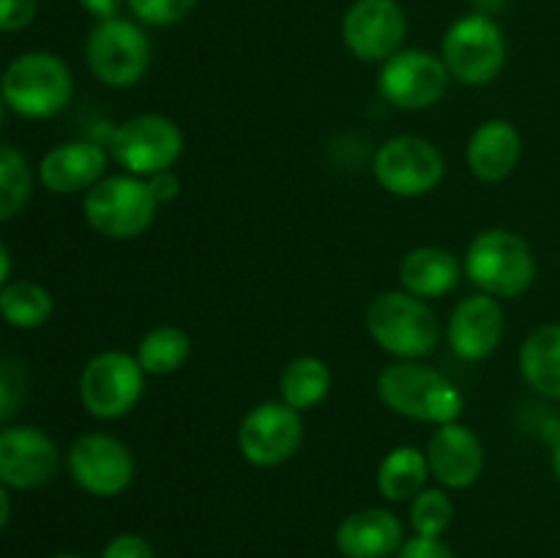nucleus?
Instances as JSON below:
<instances>
[{
	"mask_svg": "<svg viewBox=\"0 0 560 558\" xmlns=\"http://www.w3.org/2000/svg\"><path fill=\"white\" fill-rule=\"evenodd\" d=\"M156 200H153L148 181L137 175H107L91 186L82 202L88 224L98 235L126 241L145 233L156 217Z\"/></svg>",
	"mask_w": 560,
	"mask_h": 558,
	"instance_id": "5",
	"label": "nucleus"
},
{
	"mask_svg": "<svg viewBox=\"0 0 560 558\" xmlns=\"http://www.w3.org/2000/svg\"><path fill=\"white\" fill-rule=\"evenodd\" d=\"M552 468H556V476H558V481H560V441H558V446H556V460H552Z\"/></svg>",
	"mask_w": 560,
	"mask_h": 558,
	"instance_id": "39",
	"label": "nucleus"
},
{
	"mask_svg": "<svg viewBox=\"0 0 560 558\" xmlns=\"http://www.w3.org/2000/svg\"><path fill=\"white\" fill-rule=\"evenodd\" d=\"M443 63L463 85H487L506 63V38L492 16L474 14L452 22L443 36Z\"/></svg>",
	"mask_w": 560,
	"mask_h": 558,
	"instance_id": "6",
	"label": "nucleus"
},
{
	"mask_svg": "<svg viewBox=\"0 0 560 558\" xmlns=\"http://www.w3.org/2000/svg\"><path fill=\"white\" fill-rule=\"evenodd\" d=\"M397 558H457L448 545L441 539H430V536H413V539L402 542Z\"/></svg>",
	"mask_w": 560,
	"mask_h": 558,
	"instance_id": "33",
	"label": "nucleus"
},
{
	"mask_svg": "<svg viewBox=\"0 0 560 558\" xmlns=\"http://www.w3.org/2000/svg\"><path fill=\"white\" fill-rule=\"evenodd\" d=\"M85 58L93 77L107 88H131L145 77L151 63V44L137 22L102 20L91 31Z\"/></svg>",
	"mask_w": 560,
	"mask_h": 558,
	"instance_id": "7",
	"label": "nucleus"
},
{
	"mask_svg": "<svg viewBox=\"0 0 560 558\" xmlns=\"http://www.w3.org/2000/svg\"><path fill=\"white\" fill-rule=\"evenodd\" d=\"M107 170V153L102 146L91 140L63 142L52 148L38 164V178L44 189L52 195H74V191L91 189L104 178Z\"/></svg>",
	"mask_w": 560,
	"mask_h": 558,
	"instance_id": "18",
	"label": "nucleus"
},
{
	"mask_svg": "<svg viewBox=\"0 0 560 558\" xmlns=\"http://www.w3.org/2000/svg\"><path fill=\"white\" fill-rule=\"evenodd\" d=\"M145 370L124 350H104L93 356L80 377V399L96 419L113 421L131 414L142 397Z\"/></svg>",
	"mask_w": 560,
	"mask_h": 558,
	"instance_id": "9",
	"label": "nucleus"
},
{
	"mask_svg": "<svg viewBox=\"0 0 560 558\" xmlns=\"http://www.w3.org/2000/svg\"><path fill=\"white\" fill-rule=\"evenodd\" d=\"M424 454L430 463V474L443 487H454V490H465L479 481L481 470H485V446H481L479 435L459 421L438 427Z\"/></svg>",
	"mask_w": 560,
	"mask_h": 558,
	"instance_id": "16",
	"label": "nucleus"
},
{
	"mask_svg": "<svg viewBox=\"0 0 560 558\" xmlns=\"http://www.w3.org/2000/svg\"><path fill=\"white\" fill-rule=\"evenodd\" d=\"M443 173H446V159L424 137H394L375 153L377 184L397 197L427 195L441 184Z\"/></svg>",
	"mask_w": 560,
	"mask_h": 558,
	"instance_id": "10",
	"label": "nucleus"
},
{
	"mask_svg": "<svg viewBox=\"0 0 560 558\" xmlns=\"http://www.w3.org/2000/svg\"><path fill=\"white\" fill-rule=\"evenodd\" d=\"M408 20L397 0H355L342 16V42L364 63H386L399 53Z\"/></svg>",
	"mask_w": 560,
	"mask_h": 558,
	"instance_id": "14",
	"label": "nucleus"
},
{
	"mask_svg": "<svg viewBox=\"0 0 560 558\" xmlns=\"http://www.w3.org/2000/svg\"><path fill=\"white\" fill-rule=\"evenodd\" d=\"M71 479L96 498L120 496L135 479V457L124 441L104 432H88L69 449Z\"/></svg>",
	"mask_w": 560,
	"mask_h": 558,
	"instance_id": "13",
	"label": "nucleus"
},
{
	"mask_svg": "<svg viewBox=\"0 0 560 558\" xmlns=\"http://www.w3.org/2000/svg\"><path fill=\"white\" fill-rule=\"evenodd\" d=\"M109 153L124 170L137 178L173 170L184 153V135L170 118L159 113H142L124 120L109 137Z\"/></svg>",
	"mask_w": 560,
	"mask_h": 558,
	"instance_id": "8",
	"label": "nucleus"
},
{
	"mask_svg": "<svg viewBox=\"0 0 560 558\" xmlns=\"http://www.w3.org/2000/svg\"><path fill=\"white\" fill-rule=\"evenodd\" d=\"M454 520V503L443 490H421L413 498L410 507V523H413L416 536H430V539H441L443 531L452 525Z\"/></svg>",
	"mask_w": 560,
	"mask_h": 558,
	"instance_id": "28",
	"label": "nucleus"
},
{
	"mask_svg": "<svg viewBox=\"0 0 560 558\" xmlns=\"http://www.w3.org/2000/svg\"><path fill=\"white\" fill-rule=\"evenodd\" d=\"M366 332L386 353L397 359H421L438 345V317L424 299L388 290L381 293L366 310Z\"/></svg>",
	"mask_w": 560,
	"mask_h": 558,
	"instance_id": "3",
	"label": "nucleus"
},
{
	"mask_svg": "<svg viewBox=\"0 0 560 558\" xmlns=\"http://www.w3.org/2000/svg\"><path fill=\"white\" fill-rule=\"evenodd\" d=\"M503 339V306L492 295H468L448 323V345L465 361H481L495 353Z\"/></svg>",
	"mask_w": 560,
	"mask_h": 558,
	"instance_id": "17",
	"label": "nucleus"
},
{
	"mask_svg": "<svg viewBox=\"0 0 560 558\" xmlns=\"http://www.w3.org/2000/svg\"><path fill=\"white\" fill-rule=\"evenodd\" d=\"M377 397L388 410L424 425H452L465 408V397L446 375L413 361H397L377 377Z\"/></svg>",
	"mask_w": 560,
	"mask_h": 558,
	"instance_id": "1",
	"label": "nucleus"
},
{
	"mask_svg": "<svg viewBox=\"0 0 560 558\" xmlns=\"http://www.w3.org/2000/svg\"><path fill=\"white\" fill-rule=\"evenodd\" d=\"M11 518V501H9V492H5V487L0 485V531L5 528V523H9Z\"/></svg>",
	"mask_w": 560,
	"mask_h": 558,
	"instance_id": "38",
	"label": "nucleus"
},
{
	"mask_svg": "<svg viewBox=\"0 0 560 558\" xmlns=\"http://www.w3.org/2000/svg\"><path fill=\"white\" fill-rule=\"evenodd\" d=\"M33 191L31 167L25 156L9 146H0V222L16 217Z\"/></svg>",
	"mask_w": 560,
	"mask_h": 558,
	"instance_id": "27",
	"label": "nucleus"
},
{
	"mask_svg": "<svg viewBox=\"0 0 560 558\" xmlns=\"http://www.w3.org/2000/svg\"><path fill=\"white\" fill-rule=\"evenodd\" d=\"M148 189H151L156 206H167V202H173L180 195V178L173 170H164V173H156L148 178Z\"/></svg>",
	"mask_w": 560,
	"mask_h": 558,
	"instance_id": "34",
	"label": "nucleus"
},
{
	"mask_svg": "<svg viewBox=\"0 0 560 558\" xmlns=\"http://www.w3.org/2000/svg\"><path fill=\"white\" fill-rule=\"evenodd\" d=\"M304 441V421L288 403H262L244 416L238 427V449L246 463L277 468L288 463Z\"/></svg>",
	"mask_w": 560,
	"mask_h": 558,
	"instance_id": "12",
	"label": "nucleus"
},
{
	"mask_svg": "<svg viewBox=\"0 0 560 558\" xmlns=\"http://www.w3.org/2000/svg\"><path fill=\"white\" fill-rule=\"evenodd\" d=\"M448 74L443 58L424 49H405L392 55L377 74V91L399 109H430L446 93Z\"/></svg>",
	"mask_w": 560,
	"mask_h": 558,
	"instance_id": "11",
	"label": "nucleus"
},
{
	"mask_svg": "<svg viewBox=\"0 0 560 558\" xmlns=\"http://www.w3.org/2000/svg\"><path fill=\"white\" fill-rule=\"evenodd\" d=\"M27 397V372L16 359H0V421L14 416Z\"/></svg>",
	"mask_w": 560,
	"mask_h": 558,
	"instance_id": "30",
	"label": "nucleus"
},
{
	"mask_svg": "<svg viewBox=\"0 0 560 558\" xmlns=\"http://www.w3.org/2000/svg\"><path fill=\"white\" fill-rule=\"evenodd\" d=\"M399 282L405 293L416 299H441L459 282L457 257L441 246H419L408 252L399 266Z\"/></svg>",
	"mask_w": 560,
	"mask_h": 558,
	"instance_id": "21",
	"label": "nucleus"
},
{
	"mask_svg": "<svg viewBox=\"0 0 560 558\" xmlns=\"http://www.w3.org/2000/svg\"><path fill=\"white\" fill-rule=\"evenodd\" d=\"M80 3L88 14L96 16V20L102 22V20H113V16H118L120 5H124L126 0H80Z\"/></svg>",
	"mask_w": 560,
	"mask_h": 558,
	"instance_id": "35",
	"label": "nucleus"
},
{
	"mask_svg": "<svg viewBox=\"0 0 560 558\" xmlns=\"http://www.w3.org/2000/svg\"><path fill=\"white\" fill-rule=\"evenodd\" d=\"M9 274H11V255L3 246V241H0V290H3L5 282H9Z\"/></svg>",
	"mask_w": 560,
	"mask_h": 558,
	"instance_id": "36",
	"label": "nucleus"
},
{
	"mask_svg": "<svg viewBox=\"0 0 560 558\" xmlns=\"http://www.w3.org/2000/svg\"><path fill=\"white\" fill-rule=\"evenodd\" d=\"M38 14V0H0V31H25Z\"/></svg>",
	"mask_w": 560,
	"mask_h": 558,
	"instance_id": "31",
	"label": "nucleus"
},
{
	"mask_svg": "<svg viewBox=\"0 0 560 558\" xmlns=\"http://www.w3.org/2000/svg\"><path fill=\"white\" fill-rule=\"evenodd\" d=\"M191 339L178 326H156L142 337L137 361L148 375H173L189 361Z\"/></svg>",
	"mask_w": 560,
	"mask_h": 558,
	"instance_id": "25",
	"label": "nucleus"
},
{
	"mask_svg": "<svg viewBox=\"0 0 560 558\" xmlns=\"http://www.w3.org/2000/svg\"><path fill=\"white\" fill-rule=\"evenodd\" d=\"M52 295L31 279L9 282L0 290V315L14 328H38L52 317Z\"/></svg>",
	"mask_w": 560,
	"mask_h": 558,
	"instance_id": "26",
	"label": "nucleus"
},
{
	"mask_svg": "<svg viewBox=\"0 0 560 558\" xmlns=\"http://www.w3.org/2000/svg\"><path fill=\"white\" fill-rule=\"evenodd\" d=\"M102 558H156L151 542L137 534H120L104 547Z\"/></svg>",
	"mask_w": 560,
	"mask_h": 558,
	"instance_id": "32",
	"label": "nucleus"
},
{
	"mask_svg": "<svg viewBox=\"0 0 560 558\" xmlns=\"http://www.w3.org/2000/svg\"><path fill=\"white\" fill-rule=\"evenodd\" d=\"M523 153V140L512 120L490 118L470 135L468 167L485 184H498L514 173Z\"/></svg>",
	"mask_w": 560,
	"mask_h": 558,
	"instance_id": "19",
	"label": "nucleus"
},
{
	"mask_svg": "<svg viewBox=\"0 0 560 558\" xmlns=\"http://www.w3.org/2000/svg\"><path fill=\"white\" fill-rule=\"evenodd\" d=\"M427 476H430L427 454L416 446H397L383 457L377 468V490L388 501H408L424 490Z\"/></svg>",
	"mask_w": 560,
	"mask_h": 558,
	"instance_id": "23",
	"label": "nucleus"
},
{
	"mask_svg": "<svg viewBox=\"0 0 560 558\" xmlns=\"http://www.w3.org/2000/svg\"><path fill=\"white\" fill-rule=\"evenodd\" d=\"M468 279L492 299H514L534 284L536 260L528 241L512 230H485L465 255Z\"/></svg>",
	"mask_w": 560,
	"mask_h": 558,
	"instance_id": "2",
	"label": "nucleus"
},
{
	"mask_svg": "<svg viewBox=\"0 0 560 558\" xmlns=\"http://www.w3.org/2000/svg\"><path fill=\"white\" fill-rule=\"evenodd\" d=\"M337 547L345 558H388L402 547V523L386 509H359L339 523Z\"/></svg>",
	"mask_w": 560,
	"mask_h": 558,
	"instance_id": "20",
	"label": "nucleus"
},
{
	"mask_svg": "<svg viewBox=\"0 0 560 558\" xmlns=\"http://www.w3.org/2000/svg\"><path fill=\"white\" fill-rule=\"evenodd\" d=\"M55 558H82V556H71V553H63V556H55Z\"/></svg>",
	"mask_w": 560,
	"mask_h": 558,
	"instance_id": "41",
	"label": "nucleus"
},
{
	"mask_svg": "<svg viewBox=\"0 0 560 558\" xmlns=\"http://www.w3.org/2000/svg\"><path fill=\"white\" fill-rule=\"evenodd\" d=\"M520 370L536 394L560 399V323L541 326L520 350Z\"/></svg>",
	"mask_w": 560,
	"mask_h": 558,
	"instance_id": "22",
	"label": "nucleus"
},
{
	"mask_svg": "<svg viewBox=\"0 0 560 558\" xmlns=\"http://www.w3.org/2000/svg\"><path fill=\"white\" fill-rule=\"evenodd\" d=\"M71 91L69 66L49 53L20 55L0 80L3 102L22 118H52L69 104Z\"/></svg>",
	"mask_w": 560,
	"mask_h": 558,
	"instance_id": "4",
	"label": "nucleus"
},
{
	"mask_svg": "<svg viewBox=\"0 0 560 558\" xmlns=\"http://www.w3.org/2000/svg\"><path fill=\"white\" fill-rule=\"evenodd\" d=\"M279 392H282V403H288L299 414L315 408L331 392V370L317 356H299L284 367L279 377Z\"/></svg>",
	"mask_w": 560,
	"mask_h": 558,
	"instance_id": "24",
	"label": "nucleus"
},
{
	"mask_svg": "<svg viewBox=\"0 0 560 558\" xmlns=\"http://www.w3.org/2000/svg\"><path fill=\"white\" fill-rule=\"evenodd\" d=\"M60 454L47 432L36 427H9L0 432V485L33 490L58 474Z\"/></svg>",
	"mask_w": 560,
	"mask_h": 558,
	"instance_id": "15",
	"label": "nucleus"
},
{
	"mask_svg": "<svg viewBox=\"0 0 560 558\" xmlns=\"http://www.w3.org/2000/svg\"><path fill=\"white\" fill-rule=\"evenodd\" d=\"M126 5L142 25L170 27L189 16L197 0H126Z\"/></svg>",
	"mask_w": 560,
	"mask_h": 558,
	"instance_id": "29",
	"label": "nucleus"
},
{
	"mask_svg": "<svg viewBox=\"0 0 560 558\" xmlns=\"http://www.w3.org/2000/svg\"><path fill=\"white\" fill-rule=\"evenodd\" d=\"M3 109H5V102H3V93H0V124H3Z\"/></svg>",
	"mask_w": 560,
	"mask_h": 558,
	"instance_id": "40",
	"label": "nucleus"
},
{
	"mask_svg": "<svg viewBox=\"0 0 560 558\" xmlns=\"http://www.w3.org/2000/svg\"><path fill=\"white\" fill-rule=\"evenodd\" d=\"M470 3L479 9V14H487L490 16L492 11H501L503 5H506V0H470Z\"/></svg>",
	"mask_w": 560,
	"mask_h": 558,
	"instance_id": "37",
	"label": "nucleus"
}]
</instances>
